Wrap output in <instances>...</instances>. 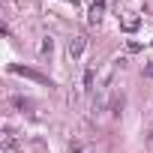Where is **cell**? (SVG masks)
<instances>
[{"instance_id":"obj_1","label":"cell","mask_w":153,"mask_h":153,"mask_svg":"<svg viewBox=\"0 0 153 153\" xmlns=\"http://www.w3.org/2000/svg\"><path fill=\"white\" fill-rule=\"evenodd\" d=\"M9 72L24 75V78H30V81H39V84H48V87H51V78H48V75H42V72H36V69H30V66H9Z\"/></svg>"},{"instance_id":"obj_2","label":"cell","mask_w":153,"mask_h":153,"mask_svg":"<svg viewBox=\"0 0 153 153\" xmlns=\"http://www.w3.org/2000/svg\"><path fill=\"white\" fill-rule=\"evenodd\" d=\"M120 24H123V30H126V33H135V30H138V24H141V18H138V15H132V12H126V15L120 18Z\"/></svg>"},{"instance_id":"obj_3","label":"cell","mask_w":153,"mask_h":153,"mask_svg":"<svg viewBox=\"0 0 153 153\" xmlns=\"http://www.w3.org/2000/svg\"><path fill=\"white\" fill-rule=\"evenodd\" d=\"M81 51H84V36H72V39H69V57H72V60L81 57Z\"/></svg>"},{"instance_id":"obj_4","label":"cell","mask_w":153,"mask_h":153,"mask_svg":"<svg viewBox=\"0 0 153 153\" xmlns=\"http://www.w3.org/2000/svg\"><path fill=\"white\" fill-rule=\"evenodd\" d=\"M102 12H105V0H93V6H90V24H99L102 21Z\"/></svg>"},{"instance_id":"obj_5","label":"cell","mask_w":153,"mask_h":153,"mask_svg":"<svg viewBox=\"0 0 153 153\" xmlns=\"http://www.w3.org/2000/svg\"><path fill=\"white\" fill-rule=\"evenodd\" d=\"M69 153H96V150H90L87 144H81V141H75L72 147H69Z\"/></svg>"},{"instance_id":"obj_6","label":"cell","mask_w":153,"mask_h":153,"mask_svg":"<svg viewBox=\"0 0 153 153\" xmlns=\"http://www.w3.org/2000/svg\"><path fill=\"white\" fill-rule=\"evenodd\" d=\"M3 147H6L9 153L15 150V141H12V132H6V135H3Z\"/></svg>"},{"instance_id":"obj_7","label":"cell","mask_w":153,"mask_h":153,"mask_svg":"<svg viewBox=\"0 0 153 153\" xmlns=\"http://www.w3.org/2000/svg\"><path fill=\"white\" fill-rule=\"evenodd\" d=\"M12 105H15V108H30V102H27V99H18V96L12 99Z\"/></svg>"},{"instance_id":"obj_8","label":"cell","mask_w":153,"mask_h":153,"mask_svg":"<svg viewBox=\"0 0 153 153\" xmlns=\"http://www.w3.org/2000/svg\"><path fill=\"white\" fill-rule=\"evenodd\" d=\"M51 48H54V42H51V39H45V42H42V54H51Z\"/></svg>"},{"instance_id":"obj_9","label":"cell","mask_w":153,"mask_h":153,"mask_svg":"<svg viewBox=\"0 0 153 153\" xmlns=\"http://www.w3.org/2000/svg\"><path fill=\"white\" fill-rule=\"evenodd\" d=\"M144 75H147V78H153V63H147V66H144Z\"/></svg>"}]
</instances>
